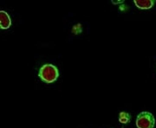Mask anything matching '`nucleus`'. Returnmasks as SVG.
Here are the masks:
<instances>
[{
  "label": "nucleus",
  "instance_id": "nucleus-3",
  "mask_svg": "<svg viewBox=\"0 0 156 128\" xmlns=\"http://www.w3.org/2000/svg\"><path fill=\"white\" fill-rule=\"evenodd\" d=\"M11 20L9 14L5 11H0V29H7L11 27Z\"/></svg>",
  "mask_w": 156,
  "mask_h": 128
},
{
  "label": "nucleus",
  "instance_id": "nucleus-6",
  "mask_svg": "<svg viewBox=\"0 0 156 128\" xmlns=\"http://www.w3.org/2000/svg\"><path fill=\"white\" fill-rule=\"evenodd\" d=\"M111 2L113 5H121L124 3V0H112Z\"/></svg>",
  "mask_w": 156,
  "mask_h": 128
},
{
  "label": "nucleus",
  "instance_id": "nucleus-2",
  "mask_svg": "<svg viewBox=\"0 0 156 128\" xmlns=\"http://www.w3.org/2000/svg\"><path fill=\"white\" fill-rule=\"evenodd\" d=\"M135 124L137 128H154L155 126V119L152 112L143 111L137 115Z\"/></svg>",
  "mask_w": 156,
  "mask_h": 128
},
{
  "label": "nucleus",
  "instance_id": "nucleus-1",
  "mask_svg": "<svg viewBox=\"0 0 156 128\" xmlns=\"http://www.w3.org/2000/svg\"><path fill=\"white\" fill-rule=\"evenodd\" d=\"M38 77L44 83H53L59 77V70L55 65L47 63L40 67L38 71Z\"/></svg>",
  "mask_w": 156,
  "mask_h": 128
},
{
  "label": "nucleus",
  "instance_id": "nucleus-4",
  "mask_svg": "<svg viewBox=\"0 0 156 128\" xmlns=\"http://www.w3.org/2000/svg\"><path fill=\"white\" fill-rule=\"evenodd\" d=\"M134 5L140 10H149L155 5V0H134Z\"/></svg>",
  "mask_w": 156,
  "mask_h": 128
},
{
  "label": "nucleus",
  "instance_id": "nucleus-5",
  "mask_svg": "<svg viewBox=\"0 0 156 128\" xmlns=\"http://www.w3.org/2000/svg\"><path fill=\"white\" fill-rule=\"evenodd\" d=\"M131 119H132L131 114L128 112H121L119 113V122L122 123V124L126 125V124L130 123Z\"/></svg>",
  "mask_w": 156,
  "mask_h": 128
}]
</instances>
